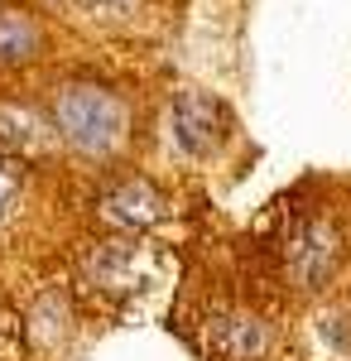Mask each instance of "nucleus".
<instances>
[{"label":"nucleus","instance_id":"nucleus-7","mask_svg":"<svg viewBox=\"0 0 351 361\" xmlns=\"http://www.w3.org/2000/svg\"><path fill=\"white\" fill-rule=\"evenodd\" d=\"M5 197H10V173H5V164H0V207H5Z\"/></svg>","mask_w":351,"mask_h":361},{"label":"nucleus","instance_id":"nucleus-4","mask_svg":"<svg viewBox=\"0 0 351 361\" xmlns=\"http://www.w3.org/2000/svg\"><path fill=\"white\" fill-rule=\"evenodd\" d=\"M212 347L226 361H260L270 352V328L255 318H236V323L221 318V323H212Z\"/></svg>","mask_w":351,"mask_h":361},{"label":"nucleus","instance_id":"nucleus-3","mask_svg":"<svg viewBox=\"0 0 351 361\" xmlns=\"http://www.w3.org/2000/svg\"><path fill=\"white\" fill-rule=\"evenodd\" d=\"M289 255H294V270H298L303 284H323V279L332 275V265H337V236H332L323 222H313L294 236Z\"/></svg>","mask_w":351,"mask_h":361},{"label":"nucleus","instance_id":"nucleus-2","mask_svg":"<svg viewBox=\"0 0 351 361\" xmlns=\"http://www.w3.org/2000/svg\"><path fill=\"white\" fill-rule=\"evenodd\" d=\"M168 126H173L178 149L192 154V159H202V154H212L216 145L226 140L231 111H226V102L212 97V92H178L173 106H168Z\"/></svg>","mask_w":351,"mask_h":361},{"label":"nucleus","instance_id":"nucleus-5","mask_svg":"<svg viewBox=\"0 0 351 361\" xmlns=\"http://www.w3.org/2000/svg\"><path fill=\"white\" fill-rule=\"evenodd\" d=\"M101 212H106L111 222H121V226H149V222H159L164 202L144 178H130V183H121V188L101 202Z\"/></svg>","mask_w":351,"mask_h":361},{"label":"nucleus","instance_id":"nucleus-1","mask_svg":"<svg viewBox=\"0 0 351 361\" xmlns=\"http://www.w3.org/2000/svg\"><path fill=\"white\" fill-rule=\"evenodd\" d=\"M54 126L82 154H111L130 135V111L106 87L68 82V87H58V97H54Z\"/></svg>","mask_w":351,"mask_h":361},{"label":"nucleus","instance_id":"nucleus-6","mask_svg":"<svg viewBox=\"0 0 351 361\" xmlns=\"http://www.w3.org/2000/svg\"><path fill=\"white\" fill-rule=\"evenodd\" d=\"M44 49V29L25 10H0V68H20Z\"/></svg>","mask_w":351,"mask_h":361}]
</instances>
